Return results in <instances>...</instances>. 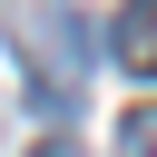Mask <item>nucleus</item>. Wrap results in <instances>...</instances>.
<instances>
[{"mask_svg":"<svg viewBox=\"0 0 157 157\" xmlns=\"http://www.w3.org/2000/svg\"><path fill=\"white\" fill-rule=\"evenodd\" d=\"M118 157H157V108H128L118 118Z\"/></svg>","mask_w":157,"mask_h":157,"instance_id":"obj_3","label":"nucleus"},{"mask_svg":"<svg viewBox=\"0 0 157 157\" xmlns=\"http://www.w3.org/2000/svg\"><path fill=\"white\" fill-rule=\"evenodd\" d=\"M29 157H78V147H69V137H39V147H29Z\"/></svg>","mask_w":157,"mask_h":157,"instance_id":"obj_4","label":"nucleus"},{"mask_svg":"<svg viewBox=\"0 0 157 157\" xmlns=\"http://www.w3.org/2000/svg\"><path fill=\"white\" fill-rule=\"evenodd\" d=\"M10 49L29 69V108L39 118H78L88 88V20L69 0H10Z\"/></svg>","mask_w":157,"mask_h":157,"instance_id":"obj_1","label":"nucleus"},{"mask_svg":"<svg viewBox=\"0 0 157 157\" xmlns=\"http://www.w3.org/2000/svg\"><path fill=\"white\" fill-rule=\"evenodd\" d=\"M108 59H118L128 78H157V0H128V10L108 20Z\"/></svg>","mask_w":157,"mask_h":157,"instance_id":"obj_2","label":"nucleus"}]
</instances>
